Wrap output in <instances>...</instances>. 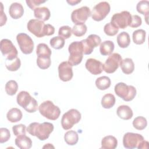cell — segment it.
I'll return each instance as SVG.
<instances>
[{
	"label": "cell",
	"mask_w": 149,
	"mask_h": 149,
	"mask_svg": "<svg viewBox=\"0 0 149 149\" xmlns=\"http://www.w3.org/2000/svg\"><path fill=\"white\" fill-rule=\"evenodd\" d=\"M51 46L56 49H59L65 45V39L60 36H56L52 38L49 41Z\"/></svg>",
	"instance_id": "38"
},
{
	"label": "cell",
	"mask_w": 149,
	"mask_h": 149,
	"mask_svg": "<svg viewBox=\"0 0 149 149\" xmlns=\"http://www.w3.org/2000/svg\"><path fill=\"white\" fill-rule=\"evenodd\" d=\"M17 42L21 51L24 54H31L34 49V42L26 33H19L16 36Z\"/></svg>",
	"instance_id": "10"
},
{
	"label": "cell",
	"mask_w": 149,
	"mask_h": 149,
	"mask_svg": "<svg viewBox=\"0 0 149 149\" xmlns=\"http://www.w3.org/2000/svg\"><path fill=\"white\" fill-rule=\"evenodd\" d=\"M120 68L123 73L126 74H131L134 70V64L131 58H125L122 60L120 64Z\"/></svg>",
	"instance_id": "23"
},
{
	"label": "cell",
	"mask_w": 149,
	"mask_h": 149,
	"mask_svg": "<svg viewBox=\"0 0 149 149\" xmlns=\"http://www.w3.org/2000/svg\"><path fill=\"white\" fill-rule=\"evenodd\" d=\"M87 30V26L84 23L76 24L73 27L72 32L73 34L76 37H81L86 34Z\"/></svg>",
	"instance_id": "34"
},
{
	"label": "cell",
	"mask_w": 149,
	"mask_h": 149,
	"mask_svg": "<svg viewBox=\"0 0 149 149\" xmlns=\"http://www.w3.org/2000/svg\"><path fill=\"white\" fill-rule=\"evenodd\" d=\"M117 42L120 48H127L130 43L129 34L126 31L121 32L117 36Z\"/></svg>",
	"instance_id": "26"
},
{
	"label": "cell",
	"mask_w": 149,
	"mask_h": 149,
	"mask_svg": "<svg viewBox=\"0 0 149 149\" xmlns=\"http://www.w3.org/2000/svg\"><path fill=\"white\" fill-rule=\"evenodd\" d=\"M59 79L63 81H70L73 76L72 66L68 61H64L58 66Z\"/></svg>",
	"instance_id": "16"
},
{
	"label": "cell",
	"mask_w": 149,
	"mask_h": 149,
	"mask_svg": "<svg viewBox=\"0 0 149 149\" xmlns=\"http://www.w3.org/2000/svg\"><path fill=\"white\" fill-rule=\"evenodd\" d=\"M85 66L87 70L94 75L99 74L104 70L102 63L94 58L88 59L86 62Z\"/></svg>",
	"instance_id": "17"
},
{
	"label": "cell",
	"mask_w": 149,
	"mask_h": 149,
	"mask_svg": "<svg viewBox=\"0 0 149 149\" xmlns=\"http://www.w3.org/2000/svg\"><path fill=\"white\" fill-rule=\"evenodd\" d=\"M72 29L68 26H63L61 27L58 31L59 36L63 38L64 39H68L71 37Z\"/></svg>",
	"instance_id": "40"
},
{
	"label": "cell",
	"mask_w": 149,
	"mask_h": 149,
	"mask_svg": "<svg viewBox=\"0 0 149 149\" xmlns=\"http://www.w3.org/2000/svg\"><path fill=\"white\" fill-rule=\"evenodd\" d=\"M26 126L23 124H19L15 125L12 127V130L14 135L16 136H19L20 135L26 134Z\"/></svg>",
	"instance_id": "41"
},
{
	"label": "cell",
	"mask_w": 149,
	"mask_h": 149,
	"mask_svg": "<svg viewBox=\"0 0 149 149\" xmlns=\"http://www.w3.org/2000/svg\"><path fill=\"white\" fill-rule=\"evenodd\" d=\"M69 56L68 62L73 66H77L81 63L83 57V49L80 41L72 42L69 46Z\"/></svg>",
	"instance_id": "5"
},
{
	"label": "cell",
	"mask_w": 149,
	"mask_h": 149,
	"mask_svg": "<svg viewBox=\"0 0 149 149\" xmlns=\"http://www.w3.org/2000/svg\"><path fill=\"white\" fill-rule=\"evenodd\" d=\"M82 44L83 54L84 55H89L93 51L94 48L98 46L101 42V39L98 35L90 34L86 39L80 41Z\"/></svg>",
	"instance_id": "13"
},
{
	"label": "cell",
	"mask_w": 149,
	"mask_h": 149,
	"mask_svg": "<svg viewBox=\"0 0 149 149\" xmlns=\"http://www.w3.org/2000/svg\"><path fill=\"white\" fill-rule=\"evenodd\" d=\"M37 66L41 69H48L51 64V57L50 56H38L37 58Z\"/></svg>",
	"instance_id": "37"
},
{
	"label": "cell",
	"mask_w": 149,
	"mask_h": 149,
	"mask_svg": "<svg viewBox=\"0 0 149 149\" xmlns=\"http://www.w3.org/2000/svg\"><path fill=\"white\" fill-rule=\"evenodd\" d=\"M16 101L18 105L24 108L27 112L33 113L37 110V101L27 91H20L17 95Z\"/></svg>",
	"instance_id": "3"
},
{
	"label": "cell",
	"mask_w": 149,
	"mask_h": 149,
	"mask_svg": "<svg viewBox=\"0 0 149 149\" xmlns=\"http://www.w3.org/2000/svg\"><path fill=\"white\" fill-rule=\"evenodd\" d=\"M9 13L12 18L17 19L23 16L24 13V9L21 3L13 2L9 6Z\"/></svg>",
	"instance_id": "18"
},
{
	"label": "cell",
	"mask_w": 149,
	"mask_h": 149,
	"mask_svg": "<svg viewBox=\"0 0 149 149\" xmlns=\"http://www.w3.org/2000/svg\"><path fill=\"white\" fill-rule=\"evenodd\" d=\"M55 33V28L53 26L49 24H45V36H51Z\"/></svg>",
	"instance_id": "46"
},
{
	"label": "cell",
	"mask_w": 149,
	"mask_h": 149,
	"mask_svg": "<svg viewBox=\"0 0 149 149\" xmlns=\"http://www.w3.org/2000/svg\"><path fill=\"white\" fill-rule=\"evenodd\" d=\"M81 119L80 112L76 109H70L65 113L61 119V125L63 129L69 130Z\"/></svg>",
	"instance_id": "7"
},
{
	"label": "cell",
	"mask_w": 149,
	"mask_h": 149,
	"mask_svg": "<svg viewBox=\"0 0 149 149\" xmlns=\"http://www.w3.org/2000/svg\"><path fill=\"white\" fill-rule=\"evenodd\" d=\"M118 31L119 28H118L111 22L106 24L104 27V31L105 34L109 36H113L116 35Z\"/></svg>",
	"instance_id": "39"
},
{
	"label": "cell",
	"mask_w": 149,
	"mask_h": 149,
	"mask_svg": "<svg viewBox=\"0 0 149 149\" xmlns=\"http://www.w3.org/2000/svg\"><path fill=\"white\" fill-rule=\"evenodd\" d=\"M1 51L6 60H12L17 57L18 52L12 42L8 39H2L0 43Z\"/></svg>",
	"instance_id": "11"
},
{
	"label": "cell",
	"mask_w": 149,
	"mask_h": 149,
	"mask_svg": "<svg viewBox=\"0 0 149 149\" xmlns=\"http://www.w3.org/2000/svg\"><path fill=\"white\" fill-rule=\"evenodd\" d=\"M132 19L130 13L126 10H123L120 13H115L112 18L111 22L119 29H124L129 26Z\"/></svg>",
	"instance_id": "9"
},
{
	"label": "cell",
	"mask_w": 149,
	"mask_h": 149,
	"mask_svg": "<svg viewBox=\"0 0 149 149\" xmlns=\"http://www.w3.org/2000/svg\"><path fill=\"white\" fill-rule=\"evenodd\" d=\"M136 9L139 13L146 16V19L147 22V19L148 18V13H149V2L146 0L139 1L137 4Z\"/></svg>",
	"instance_id": "31"
},
{
	"label": "cell",
	"mask_w": 149,
	"mask_h": 149,
	"mask_svg": "<svg viewBox=\"0 0 149 149\" xmlns=\"http://www.w3.org/2000/svg\"><path fill=\"white\" fill-rule=\"evenodd\" d=\"M1 4V24L0 26H2L4 25L7 20V17L5 13H3V7L2 2H0Z\"/></svg>",
	"instance_id": "45"
},
{
	"label": "cell",
	"mask_w": 149,
	"mask_h": 149,
	"mask_svg": "<svg viewBox=\"0 0 149 149\" xmlns=\"http://www.w3.org/2000/svg\"><path fill=\"white\" fill-rule=\"evenodd\" d=\"M18 89V84L15 80H10L8 81L5 84V91L8 95H15Z\"/></svg>",
	"instance_id": "35"
},
{
	"label": "cell",
	"mask_w": 149,
	"mask_h": 149,
	"mask_svg": "<svg viewBox=\"0 0 149 149\" xmlns=\"http://www.w3.org/2000/svg\"><path fill=\"white\" fill-rule=\"evenodd\" d=\"M34 16L37 19L43 22L48 20L49 19L51 15V13L49 9L45 6L41 8H36L34 10Z\"/></svg>",
	"instance_id": "22"
},
{
	"label": "cell",
	"mask_w": 149,
	"mask_h": 149,
	"mask_svg": "<svg viewBox=\"0 0 149 149\" xmlns=\"http://www.w3.org/2000/svg\"><path fill=\"white\" fill-rule=\"evenodd\" d=\"M23 116V114L20 109L17 108H13L9 109L6 114L8 120L12 122L15 123L20 121Z\"/></svg>",
	"instance_id": "24"
},
{
	"label": "cell",
	"mask_w": 149,
	"mask_h": 149,
	"mask_svg": "<svg viewBox=\"0 0 149 149\" xmlns=\"http://www.w3.org/2000/svg\"><path fill=\"white\" fill-rule=\"evenodd\" d=\"M123 144L124 147L129 149L148 148V142L144 140L143 136L138 133L131 132H127L124 134L123 137Z\"/></svg>",
	"instance_id": "2"
},
{
	"label": "cell",
	"mask_w": 149,
	"mask_h": 149,
	"mask_svg": "<svg viewBox=\"0 0 149 149\" xmlns=\"http://www.w3.org/2000/svg\"><path fill=\"white\" fill-rule=\"evenodd\" d=\"M40 113L48 119L55 120L61 114V110L58 106L49 100L44 101L38 107Z\"/></svg>",
	"instance_id": "4"
},
{
	"label": "cell",
	"mask_w": 149,
	"mask_h": 149,
	"mask_svg": "<svg viewBox=\"0 0 149 149\" xmlns=\"http://www.w3.org/2000/svg\"><path fill=\"white\" fill-rule=\"evenodd\" d=\"M64 139L68 145L74 146L78 142L79 136L76 132L74 130H69L65 134Z\"/></svg>",
	"instance_id": "28"
},
{
	"label": "cell",
	"mask_w": 149,
	"mask_h": 149,
	"mask_svg": "<svg viewBox=\"0 0 149 149\" xmlns=\"http://www.w3.org/2000/svg\"><path fill=\"white\" fill-rule=\"evenodd\" d=\"M15 144L20 149H29L32 146L31 139L24 134L17 136L15 140Z\"/></svg>",
	"instance_id": "19"
},
{
	"label": "cell",
	"mask_w": 149,
	"mask_h": 149,
	"mask_svg": "<svg viewBox=\"0 0 149 149\" xmlns=\"http://www.w3.org/2000/svg\"><path fill=\"white\" fill-rule=\"evenodd\" d=\"M81 2V1H79V0H70V1H67V2L69 4V5H72V6H73V5H76V4H77L78 3H79V2Z\"/></svg>",
	"instance_id": "47"
},
{
	"label": "cell",
	"mask_w": 149,
	"mask_h": 149,
	"mask_svg": "<svg viewBox=\"0 0 149 149\" xmlns=\"http://www.w3.org/2000/svg\"><path fill=\"white\" fill-rule=\"evenodd\" d=\"M90 8L86 6L74 10L71 14L72 21L76 24L84 23L88 17L91 16Z\"/></svg>",
	"instance_id": "15"
},
{
	"label": "cell",
	"mask_w": 149,
	"mask_h": 149,
	"mask_svg": "<svg viewBox=\"0 0 149 149\" xmlns=\"http://www.w3.org/2000/svg\"><path fill=\"white\" fill-rule=\"evenodd\" d=\"M10 137L9 130L5 127L0 129V143H3L8 141Z\"/></svg>",
	"instance_id": "42"
},
{
	"label": "cell",
	"mask_w": 149,
	"mask_h": 149,
	"mask_svg": "<svg viewBox=\"0 0 149 149\" xmlns=\"http://www.w3.org/2000/svg\"><path fill=\"white\" fill-rule=\"evenodd\" d=\"M115 104V97L112 94H105L101 100V105L105 109L112 108Z\"/></svg>",
	"instance_id": "29"
},
{
	"label": "cell",
	"mask_w": 149,
	"mask_h": 149,
	"mask_svg": "<svg viewBox=\"0 0 149 149\" xmlns=\"http://www.w3.org/2000/svg\"><path fill=\"white\" fill-rule=\"evenodd\" d=\"M36 54L38 56L51 57V50L47 44L44 43H40L37 47Z\"/></svg>",
	"instance_id": "32"
},
{
	"label": "cell",
	"mask_w": 149,
	"mask_h": 149,
	"mask_svg": "<svg viewBox=\"0 0 149 149\" xmlns=\"http://www.w3.org/2000/svg\"><path fill=\"white\" fill-rule=\"evenodd\" d=\"M111 83V82L109 77L103 76L96 79L95 86L99 90H105L110 87Z\"/></svg>",
	"instance_id": "27"
},
{
	"label": "cell",
	"mask_w": 149,
	"mask_h": 149,
	"mask_svg": "<svg viewBox=\"0 0 149 149\" xmlns=\"http://www.w3.org/2000/svg\"><path fill=\"white\" fill-rule=\"evenodd\" d=\"M116 113L120 118L124 120H129L133 116L132 109L126 105L119 106L116 110Z\"/></svg>",
	"instance_id": "20"
},
{
	"label": "cell",
	"mask_w": 149,
	"mask_h": 149,
	"mask_svg": "<svg viewBox=\"0 0 149 149\" xmlns=\"http://www.w3.org/2000/svg\"><path fill=\"white\" fill-rule=\"evenodd\" d=\"M114 44L112 41L107 40L102 42L100 47V51L101 55L104 56L110 55L114 49Z\"/></svg>",
	"instance_id": "25"
},
{
	"label": "cell",
	"mask_w": 149,
	"mask_h": 149,
	"mask_svg": "<svg viewBox=\"0 0 149 149\" xmlns=\"http://www.w3.org/2000/svg\"><path fill=\"white\" fill-rule=\"evenodd\" d=\"M21 65L20 60L18 57L12 59L5 61V66L9 71L14 72L17 70Z\"/></svg>",
	"instance_id": "33"
},
{
	"label": "cell",
	"mask_w": 149,
	"mask_h": 149,
	"mask_svg": "<svg viewBox=\"0 0 149 149\" xmlns=\"http://www.w3.org/2000/svg\"><path fill=\"white\" fill-rule=\"evenodd\" d=\"M146 31L143 29H138L133 33V41L138 45L143 44L146 40Z\"/></svg>",
	"instance_id": "30"
},
{
	"label": "cell",
	"mask_w": 149,
	"mask_h": 149,
	"mask_svg": "<svg viewBox=\"0 0 149 149\" xmlns=\"http://www.w3.org/2000/svg\"><path fill=\"white\" fill-rule=\"evenodd\" d=\"M114 90L116 94L125 101L133 100L136 95V89L134 86L122 82L117 83L115 86Z\"/></svg>",
	"instance_id": "6"
},
{
	"label": "cell",
	"mask_w": 149,
	"mask_h": 149,
	"mask_svg": "<svg viewBox=\"0 0 149 149\" xmlns=\"http://www.w3.org/2000/svg\"><path fill=\"white\" fill-rule=\"evenodd\" d=\"M46 1L42 0H26V2L27 5L31 9L34 10L37 6H40L41 3H45Z\"/></svg>",
	"instance_id": "44"
},
{
	"label": "cell",
	"mask_w": 149,
	"mask_h": 149,
	"mask_svg": "<svg viewBox=\"0 0 149 149\" xmlns=\"http://www.w3.org/2000/svg\"><path fill=\"white\" fill-rule=\"evenodd\" d=\"M27 30L38 38L45 36V24L43 21L38 19H31L27 24Z\"/></svg>",
	"instance_id": "14"
},
{
	"label": "cell",
	"mask_w": 149,
	"mask_h": 149,
	"mask_svg": "<svg viewBox=\"0 0 149 149\" xmlns=\"http://www.w3.org/2000/svg\"><path fill=\"white\" fill-rule=\"evenodd\" d=\"M142 23V20L141 17L139 16L135 15L132 16L131 22L129 26L132 27V28H136L139 27Z\"/></svg>",
	"instance_id": "43"
},
{
	"label": "cell",
	"mask_w": 149,
	"mask_h": 149,
	"mask_svg": "<svg viewBox=\"0 0 149 149\" xmlns=\"http://www.w3.org/2000/svg\"><path fill=\"white\" fill-rule=\"evenodd\" d=\"M147 125V122L146 119L143 116H137L133 121V127L139 130L144 129Z\"/></svg>",
	"instance_id": "36"
},
{
	"label": "cell",
	"mask_w": 149,
	"mask_h": 149,
	"mask_svg": "<svg viewBox=\"0 0 149 149\" xmlns=\"http://www.w3.org/2000/svg\"><path fill=\"white\" fill-rule=\"evenodd\" d=\"M110 5L106 1L101 2L94 6L91 12V17L95 21H101L110 12Z\"/></svg>",
	"instance_id": "8"
},
{
	"label": "cell",
	"mask_w": 149,
	"mask_h": 149,
	"mask_svg": "<svg viewBox=\"0 0 149 149\" xmlns=\"http://www.w3.org/2000/svg\"><path fill=\"white\" fill-rule=\"evenodd\" d=\"M54 125L49 122L31 123L27 127V131L31 136L37 137L39 140H47L54 130Z\"/></svg>",
	"instance_id": "1"
},
{
	"label": "cell",
	"mask_w": 149,
	"mask_h": 149,
	"mask_svg": "<svg viewBox=\"0 0 149 149\" xmlns=\"http://www.w3.org/2000/svg\"><path fill=\"white\" fill-rule=\"evenodd\" d=\"M118 146L117 139L112 136H105L101 140V148L115 149Z\"/></svg>",
	"instance_id": "21"
},
{
	"label": "cell",
	"mask_w": 149,
	"mask_h": 149,
	"mask_svg": "<svg viewBox=\"0 0 149 149\" xmlns=\"http://www.w3.org/2000/svg\"><path fill=\"white\" fill-rule=\"evenodd\" d=\"M122 61V58L119 54L113 53L103 64V70L107 73H114L118 69Z\"/></svg>",
	"instance_id": "12"
}]
</instances>
